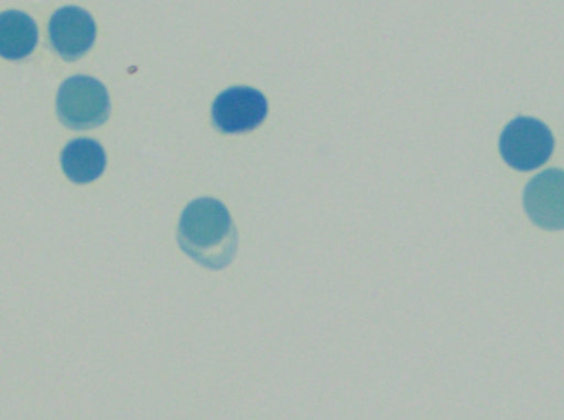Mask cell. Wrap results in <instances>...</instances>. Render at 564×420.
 <instances>
[{
    "mask_svg": "<svg viewBox=\"0 0 564 420\" xmlns=\"http://www.w3.org/2000/svg\"><path fill=\"white\" fill-rule=\"evenodd\" d=\"M268 114V101L253 88H231L214 104V122L225 134L253 131Z\"/></svg>",
    "mask_w": 564,
    "mask_h": 420,
    "instance_id": "277c9868",
    "label": "cell"
},
{
    "mask_svg": "<svg viewBox=\"0 0 564 420\" xmlns=\"http://www.w3.org/2000/svg\"><path fill=\"white\" fill-rule=\"evenodd\" d=\"M39 30L35 22L22 12L0 13V56L20 59L35 48Z\"/></svg>",
    "mask_w": 564,
    "mask_h": 420,
    "instance_id": "ba28073f",
    "label": "cell"
},
{
    "mask_svg": "<svg viewBox=\"0 0 564 420\" xmlns=\"http://www.w3.org/2000/svg\"><path fill=\"white\" fill-rule=\"evenodd\" d=\"M523 205L536 226L564 230V172L546 170L532 178L527 185Z\"/></svg>",
    "mask_w": 564,
    "mask_h": 420,
    "instance_id": "5b68a950",
    "label": "cell"
},
{
    "mask_svg": "<svg viewBox=\"0 0 564 420\" xmlns=\"http://www.w3.org/2000/svg\"><path fill=\"white\" fill-rule=\"evenodd\" d=\"M109 109L105 86L88 76H75L59 89L58 115L68 128H98L108 119Z\"/></svg>",
    "mask_w": 564,
    "mask_h": 420,
    "instance_id": "3957f363",
    "label": "cell"
},
{
    "mask_svg": "<svg viewBox=\"0 0 564 420\" xmlns=\"http://www.w3.org/2000/svg\"><path fill=\"white\" fill-rule=\"evenodd\" d=\"M63 170L75 184H89L101 177L106 167V154L101 145L91 139H78L66 145L62 155Z\"/></svg>",
    "mask_w": 564,
    "mask_h": 420,
    "instance_id": "52a82bcc",
    "label": "cell"
},
{
    "mask_svg": "<svg viewBox=\"0 0 564 420\" xmlns=\"http://www.w3.org/2000/svg\"><path fill=\"white\" fill-rule=\"evenodd\" d=\"M503 161L520 172H532L545 165L555 148L552 131L543 122L517 118L500 135Z\"/></svg>",
    "mask_w": 564,
    "mask_h": 420,
    "instance_id": "7a4b0ae2",
    "label": "cell"
},
{
    "mask_svg": "<svg viewBox=\"0 0 564 420\" xmlns=\"http://www.w3.org/2000/svg\"><path fill=\"white\" fill-rule=\"evenodd\" d=\"M95 20L78 7H65L50 20V38L65 59L85 55L95 43Z\"/></svg>",
    "mask_w": 564,
    "mask_h": 420,
    "instance_id": "8992f818",
    "label": "cell"
},
{
    "mask_svg": "<svg viewBox=\"0 0 564 420\" xmlns=\"http://www.w3.org/2000/svg\"><path fill=\"white\" fill-rule=\"evenodd\" d=\"M177 240L184 253L207 269H225L237 256L238 231L234 218L215 198H198L185 208Z\"/></svg>",
    "mask_w": 564,
    "mask_h": 420,
    "instance_id": "6da1fadb",
    "label": "cell"
}]
</instances>
